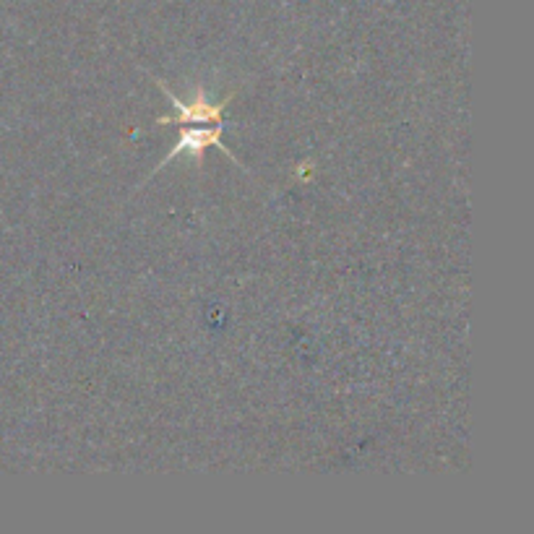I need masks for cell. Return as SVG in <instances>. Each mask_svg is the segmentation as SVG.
I'll return each mask as SVG.
<instances>
[{
	"mask_svg": "<svg viewBox=\"0 0 534 534\" xmlns=\"http://www.w3.org/2000/svg\"><path fill=\"white\" fill-rule=\"evenodd\" d=\"M209 144L225 149V144H222V128H191V131H183V136H180L178 146H175V152L170 154V159L180 152H191L193 157H198Z\"/></svg>",
	"mask_w": 534,
	"mask_h": 534,
	"instance_id": "obj_2",
	"label": "cell"
},
{
	"mask_svg": "<svg viewBox=\"0 0 534 534\" xmlns=\"http://www.w3.org/2000/svg\"><path fill=\"white\" fill-rule=\"evenodd\" d=\"M170 99L172 105L178 107V115H175V118H162L159 123H180V126H185V123H217V120L222 118V107H225V102H222V105H209L204 94H198L191 105H185V102H180V99L172 97V94Z\"/></svg>",
	"mask_w": 534,
	"mask_h": 534,
	"instance_id": "obj_1",
	"label": "cell"
}]
</instances>
